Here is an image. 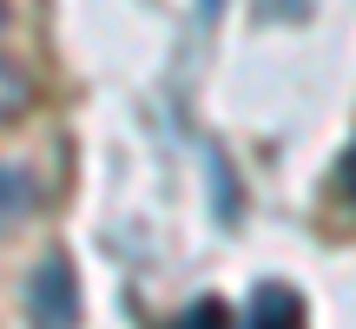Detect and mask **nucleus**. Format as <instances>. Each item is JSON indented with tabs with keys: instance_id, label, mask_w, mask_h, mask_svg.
<instances>
[{
	"instance_id": "39448f33",
	"label": "nucleus",
	"mask_w": 356,
	"mask_h": 329,
	"mask_svg": "<svg viewBox=\"0 0 356 329\" xmlns=\"http://www.w3.org/2000/svg\"><path fill=\"white\" fill-rule=\"evenodd\" d=\"M172 329H231V310L218 303V296H198V303H191Z\"/></svg>"
},
{
	"instance_id": "f257e3e1",
	"label": "nucleus",
	"mask_w": 356,
	"mask_h": 329,
	"mask_svg": "<svg viewBox=\"0 0 356 329\" xmlns=\"http://www.w3.org/2000/svg\"><path fill=\"white\" fill-rule=\"evenodd\" d=\"M26 303H33V329H73V323H79V283H73V264H66V257H47V264L33 270Z\"/></svg>"
},
{
	"instance_id": "7ed1b4c3",
	"label": "nucleus",
	"mask_w": 356,
	"mask_h": 329,
	"mask_svg": "<svg viewBox=\"0 0 356 329\" xmlns=\"http://www.w3.org/2000/svg\"><path fill=\"white\" fill-rule=\"evenodd\" d=\"M33 211H40V185L20 171V164H0V230L20 224V217H33Z\"/></svg>"
},
{
	"instance_id": "20e7f679",
	"label": "nucleus",
	"mask_w": 356,
	"mask_h": 329,
	"mask_svg": "<svg viewBox=\"0 0 356 329\" xmlns=\"http://www.w3.org/2000/svg\"><path fill=\"white\" fill-rule=\"evenodd\" d=\"M26 106H33V79H26L13 60H0V126H7V119H20Z\"/></svg>"
},
{
	"instance_id": "f03ea898",
	"label": "nucleus",
	"mask_w": 356,
	"mask_h": 329,
	"mask_svg": "<svg viewBox=\"0 0 356 329\" xmlns=\"http://www.w3.org/2000/svg\"><path fill=\"white\" fill-rule=\"evenodd\" d=\"M251 329H304V296H297L291 283H257Z\"/></svg>"
},
{
	"instance_id": "0eeeda50",
	"label": "nucleus",
	"mask_w": 356,
	"mask_h": 329,
	"mask_svg": "<svg viewBox=\"0 0 356 329\" xmlns=\"http://www.w3.org/2000/svg\"><path fill=\"white\" fill-rule=\"evenodd\" d=\"M0 20H7V0H0Z\"/></svg>"
},
{
	"instance_id": "423d86ee",
	"label": "nucleus",
	"mask_w": 356,
	"mask_h": 329,
	"mask_svg": "<svg viewBox=\"0 0 356 329\" xmlns=\"http://www.w3.org/2000/svg\"><path fill=\"white\" fill-rule=\"evenodd\" d=\"M343 191L356 198V145H350V158H343Z\"/></svg>"
}]
</instances>
